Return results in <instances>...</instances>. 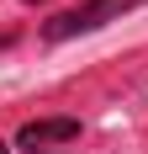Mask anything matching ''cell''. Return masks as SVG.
Masks as SVG:
<instances>
[{
	"instance_id": "obj_1",
	"label": "cell",
	"mask_w": 148,
	"mask_h": 154,
	"mask_svg": "<svg viewBox=\"0 0 148 154\" xmlns=\"http://www.w3.org/2000/svg\"><path fill=\"white\" fill-rule=\"evenodd\" d=\"M138 5H148V0H85L79 11H64V16H53V21L43 27V37H48V43H64V37L95 32V27H106V21H117V16L138 11Z\"/></svg>"
},
{
	"instance_id": "obj_2",
	"label": "cell",
	"mask_w": 148,
	"mask_h": 154,
	"mask_svg": "<svg viewBox=\"0 0 148 154\" xmlns=\"http://www.w3.org/2000/svg\"><path fill=\"white\" fill-rule=\"evenodd\" d=\"M69 138H79V122L74 117H37V122H27L21 133H16V143L21 149H48V143H69Z\"/></svg>"
},
{
	"instance_id": "obj_3",
	"label": "cell",
	"mask_w": 148,
	"mask_h": 154,
	"mask_svg": "<svg viewBox=\"0 0 148 154\" xmlns=\"http://www.w3.org/2000/svg\"><path fill=\"white\" fill-rule=\"evenodd\" d=\"M0 154H11V149H5V143H0Z\"/></svg>"
}]
</instances>
